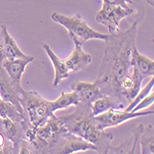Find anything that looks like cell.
Here are the masks:
<instances>
[{"instance_id": "obj_1", "label": "cell", "mask_w": 154, "mask_h": 154, "mask_svg": "<svg viewBox=\"0 0 154 154\" xmlns=\"http://www.w3.org/2000/svg\"><path fill=\"white\" fill-rule=\"evenodd\" d=\"M138 22L135 21L127 31L109 33L104 41L103 58L99 69L96 83L103 95H110L123 102L120 83L130 72L131 53L136 46Z\"/></svg>"}, {"instance_id": "obj_2", "label": "cell", "mask_w": 154, "mask_h": 154, "mask_svg": "<svg viewBox=\"0 0 154 154\" xmlns=\"http://www.w3.org/2000/svg\"><path fill=\"white\" fill-rule=\"evenodd\" d=\"M91 104L79 102L75 105L72 114L60 116L67 132L84 138L96 147V152L100 154L108 153L114 135L105 130H100L96 127L94 116L91 112Z\"/></svg>"}, {"instance_id": "obj_3", "label": "cell", "mask_w": 154, "mask_h": 154, "mask_svg": "<svg viewBox=\"0 0 154 154\" xmlns=\"http://www.w3.org/2000/svg\"><path fill=\"white\" fill-rule=\"evenodd\" d=\"M21 106L23 108L22 124H29L33 128L43 125L48 117L54 114L50 102L42 97L37 91H24L21 92Z\"/></svg>"}, {"instance_id": "obj_4", "label": "cell", "mask_w": 154, "mask_h": 154, "mask_svg": "<svg viewBox=\"0 0 154 154\" xmlns=\"http://www.w3.org/2000/svg\"><path fill=\"white\" fill-rule=\"evenodd\" d=\"M51 18L53 21L66 28L68 32L69 37L74 44H78L81 46L89 40L96 39L105 41L108 37V34L98 32L91 29L79 13L75 14L72 17H69L54 12L51 15Z\"/></svg>"}, {"instance_id": "obj_5", "label": "cell", "mask_w": 154, "mask_h": 154, "mask_svg": "<svg viewBox=\"0 0 154 154\" xmlns=\"http://www.w3.org/2000/svg\"><path fill=\"white\" fill-rule=\"evenodd\" d=\"M66 131V129L59 117L52 114L43 125L36 128L35 137L31 143L34 147L36 153L47 154L58 137Z\"/></svg>"}, {"instance_id": "obj_6", "label": "cell", "mask_w": 154, "mask_h": 154, "mask_svg": "<svg viewBox=\"0 0 154 154\" xmlns=\"http://www.w3.org/2000/svg\"><path fill=\"white\" fill-rule=\"evenodd\" d=\"M135 13L133 8H125L121 6L111 5L103 2L101 10L97 13L96 21L105 26L109 33H116L119 32V24L121 20Z\"/></svg>"}, {"instance_id": "obj_7", "label": "cell", "mask_w": 154, "mask_h": 154, "mask_svg": "<svg viewBox=\"0 0 154 154\" xmlns=\"http://www.w3.org/2000/svg\"><path fill=\"white\" fill-rule=\"evenodd\" d=\"M154 112L152 111H144V112H127L125 110L118 109H110L103 114H100L94 116L96 127L100 130H105L109 128L117 127V125L125 123V121L134 119L136 117L144 116L151 115Z\"/></svg>"}, {"instance_id": "obj_8", "label": "cell", "mask_w": 154, "mask_h": 154, "mask_svg": "<svg viewBox=\"0 0 154 154\" xmlns=\"http://www.w3.org/2000/svg\"><path fill=\"white\" fill-rule=\"evenodd\" d=\"M95 150L96 147L85 140L84 138L69 133L64 132L54 143L49 153L52 154H70L78 151H87Z\"/></svg>"}, {"instance_id": "obj_9", "label": "cell", "mask_w": 154, "mask_h": 154, "mask_svg": "<svg viewBox=\"0 0 154 154\" xmlns=\"http://www.w3.org/2000/svg\"><path fill=\"white\" fill-rule=\"evenodd\" d=\"M22 91V87L16 85L5 69H0V97H1V100L14 104L23 115V108L20 103Z\"/></svg>"}, {"instance_id": "obj_10", "label": "cell", "mask_w": 154, "mask_h": 154, "mask_svg": "<svg viewBox=\"0 0 154 154\" xmlns=\"http://www.w3.org/2000/svg\"><path fill=\"white\" fill-rule=\"evenodd\" d=\"M71 90L77 93L79 102L88 104H91L94 101L103 96L96 82L75 81L71 84Z\"/></svg>"}, {"instance_id": "obj_11", "label": "cell", "mask_w": 154, "mask_h": 154, "mask_svg": "<svg viewBox=\"0 0 154 154\" xmlns=\"http://www.w3.org/2000/svg\"><path fill=\"white\" fill-rule=\"evenodd\" d=\"M32 61H34V57L32 55H26L25 57L13 60L5 59L3 62V68L16 85L21 87V77L25 72L26 66Z\"/></svg>"}, {"instance_id": "obj_12", "label": "cell", "mask_w": 154, "mask_h": 154, "mask_svg": "<svg viewBox=\"0 0 154 154\" xmlns=\"http://www.w3.org/2000/svg\"><path fill=\"white\" fill-rule=\"evenodd\" d=\"M132 73H128L120 83V93L128 102H131L141 89L142 77L137 73L135 68H132Z\"/></svg>"}, {"instance_id": "obj_13", "label": "cell", "mask_w": 154, "mask_h": 154, "mask_svg": "<svg viewBox=\"0 0 154 154\" xmlns=\"http://www.w3.org/2000/svg\"><path fill=\"white\" fill-rule=\"evenodd\" d=\"M75 48L66 59H64L69 73H78L85 69L91 62V57L82 50V46L74 44Z\"/></svg>"}, {"instance_id": "obj_14", "label": "cell", "mask_w": 154, "mask_h": 154, "mask_svg": "<svg viewBox=\"0 0 154 154\" xmlns=\"http://www.w3.org/2000/svg\"><path fill=\"white\" fill-rule=\"evenodd\" d=\"M0 132L4 134L15 146L16 153L17 148L21 139L25 138L23 125L21 123L14 122L8 118L0 117Z\"/></svg>"}, {"instance_id": "obj_15", "label": "cell", "mask_w": 154, "mask_h": 154, "mask_svg": "<svg viewBox=\"0 0 154 154\" xmlns=\"http://www.w3.org/2000/svg\"><path fill=\"white\" fill-rule=\"evenodd\" d=\"M143 130V125L139 124L136 128L133 129L130 137L127 140H125L116 148L110 146L108 153H140L139 138H140V135Z\"/></svg>"}, {"instance_id": "obj_16", "label": "cell", "mask_w": 154, "mask_h": 154, "mask_svg": "<svg viewBox=\"0 0 154 154\" xmlns=\"http://www.w3.org/2000/svg\"><path fill=\"white\" fill-rule=\"evenodd\" d=\"M131 68H135L144 79L154 75V61L141 54L134 46L131 53Z\"/></svg>"}, {"instance_id": "obj_17", "label": "cell", "mask_w": 154, "mask_h": 154, "mask_svg": "<svg viewBox=\"0 0 154 154\" xmlns=\"http://www.w3.org/2000/svg\"><path fill=\"white\" fill-rule=\"evenodd\" d=\"M43 48L46 52L48 57L50 58V60L52 61V64L54 66V83H53V87L55 89V88L58 87V85L64 79L68 78L69 71L67 69V66L66 65L65 60L59 58L57 55L52 51V49L50 48V46L47 44H45L43 45Z\"/></svg>"}, {"instance_id": "obj_18", "label": "cell", "mask_w": 154, "mask_h": 154, "mask_svg": "<svg viewBox=\"0 0 154 154\" xmlns=\"http://www.w3.org/2000/svg\"><path fill=\"white\" fill-rule=\"evenodd\" d=\"M91 112L94 116L103 114L104 112L110 110V109H118V110H124L125 108V103L118 100L117 98L110 96V95H103L99 99L94 101L91 105Z\"/></svg>"}, {"instance_id": "obj_19", "label": "cell", "mask_w": 154, "mask_h": 154, "mask_svg": "<svg viewBox=\"0 0 154 154\" xmlns=\"http://www.w3.org/2000/svg\"><path fill=\"white\" fill-rule=\"evenodd\" d=\"M1 34L3 37V43H4V52H5V57L8 60H13L17 58L25 57L27 54H25L18 46L16 41L14 38L8 33L7 26L1 25Z\"/></svg>"}, {"instance_id": "obj_20", "label": "cell", "mask_w": 154, "mask_h": 154, "mask_svg": "<svg viewBox=\"0 0 154 154\" xmlns=\"http://www.w3.org/2000/svg\"><path fill=\"white\" fill-rule=\"evenodd\" d=\"M79 103V97L75 91L72 92H61V95L55 101L50 102V108L53 113L58 110H64L71 105Z\"/></svg>"}, {"instance_id": "obj_21", "label": "cell", "mask_w": 154, "mask_h": 154, "mask_svg": "<svg viewBox=\"0 0 154 154\" xmlns=\"http://www.w3.org/2000/svg\"><path fill=\"white\" fill-rule=\"evenodd\" d=\"M154 128L153 125H149L144 128L139 138L140 153L153 154L154 153Z\"/></svg>"}, {"instance_id": "obj_22", "label": "cell", "mask_w": 154, "mask_h": 154, "mask_svg": "<svg viewBox=\"0 0 154 154\" xmlns=\"http://www.w3.org/2000/svg\"><path fill=\"white\" fill-rule=\"evenodd\" d=\"M0 117L8 118L18 123H21L23 120V115L20 110L11 103L3 100L0 101Z\"/></svg>"}, {"instance_id": "obj_23", "label": "cell", "mask_w": 154, "mask_h": 154, "mask_svg": "<svg viewBox=\"0 0 154 154\" xmlns=\"http://www.w3.org/2000/svg\"><path fill=\"white\" fill-rule=\"evenodd\" d=\"M153 85H154V79H153V77H152V79L149 80V82L145 86V88L138 91V93L137 94V96H136V97L134 98V99L130 102V104H129L127 108H125L124 110H125V111H127V112H131V110H132L139 102H140L141 100H143L144 98L151 91V90L153 89Z\"/></svg>"}, {"instance_id": "obj_24", "label": "cell", "mask_w": 154, "mask_h": 154, "mask_svg": "<svg viewBox=\"0 0 154 154\" xmlns=\"http://www.w3.org/2000/svg\"><path fill=\"white\" fill-rule=\"evenodd\" d=\"M16 153L15 146L13 142L0 132V154H11Z\"/></svg>"}, {"instance_id": "obj_25", "label": "cell", "mask_w": 154, "mask_h": 154, "mask_svg": "<svg viewBox=\"0 0 154 154\" xmlns=\"http://www.w3.org/2000/svg\"><path fill=\"white\" fill-rule=\"evenodd\" d=\"M17 153L20 154H37L34 147L31 142H29L27 139L23 138L20 140V142L18 145L17 148Z\"/></svg>"}, {"instance_id": "obj_26", "label": "cell", "mask_w": 154, "mask_h": 154, "mask_svg": "<svg viewBox=\"0 0 154 154\" xmlns=\"http://www.w3.org/2000/svg\"><path fill=\"white\" fill-rule=\"evenodd\" d=\"M153 103H154V93L150 91L143 100H141L131 110V112H138L141 109H144V108L149 106L150 104H153Z\"/></svg>"}, {"instance_id": "obj_27", "label": "cell", "mask_w": 154, "mask_h": 154, "mask_svg": "<svg viewBox=\"0 0 154 154\" xmlns=\"http://www.w3.org/2000/svg\"><path fill=\"white\" fill-rule=\"evenodd\" d=\"M103 2L107 3V4H111V5H117V6H121L125 8H129L130 7L128 6V4H132V0H103Z\"/></svg>"}, {"instance_id": "obj_28", "label": "cell", "mask_w": 154, "mask_h": 154, "mask_svg": "<svg viewBox=\"0 0 154 154\" xmlns=\"http://www.w3.org/2000/svg\"><path fill=\"white\" fill-rule=\"evenodd\" d=\"M6 59L5 57V52H4V43H3V37L0 32V69L3 68V62Z\"/></svg>"}, {"instance_id": "obj_29", "label": "cell", "mask_w": 154, "mask_h": 154, "mask_svg": "<svg viewBox=\"0 0 154 154\" xmlns=\"http://www.w3.org/2000/svg\"><path fill=\"white\" fill-rule=\"evenodd\" d=\"M0 101H1V97H0Z\"/></svg>"}]
</instances>
